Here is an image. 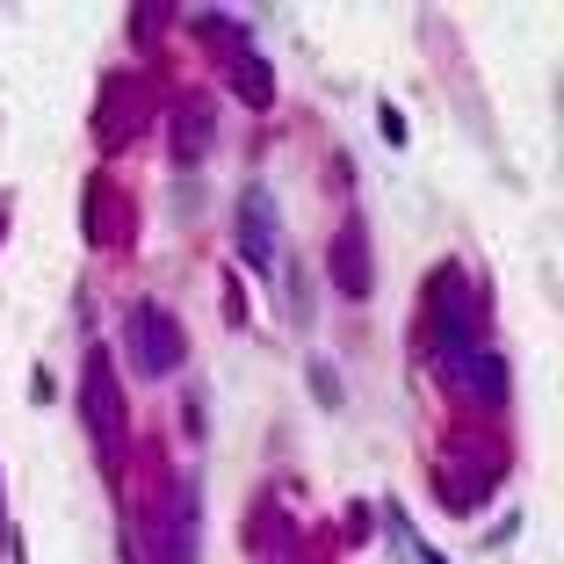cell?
Here are the masks:
<instances>
[{
    "instance_id": "cell-14",
    "label": "cell",
    "mask_w": 564,
    "mask_h": 564,
    "mask_svg": "<svg viewBox=\"0 0 564 564\" xmlns=\"http://www.w3.org/2000/svg\"><path fill=\"white\" fill-rule=\"evenodd\" d=\"M304 377H312L318 405H340V369H333V362H312V369H304Z\"/></svg>"
},
{
    "instance_id": "cell-9",
    "label": "cell",
    "mask_w": 564,
    "mask_h": 564,
    "mask_svg": "<svg viewBox=\"0 0 564 564\" xmlns=\"http://www.w3.org/2000/svg\"><path fill=\"white\" fill-rule=\"evenodd\" d=\"M247 550L261 564H290V550H297V521L282 514V499H253V507H247Z\"/></svg>"
},
{
    "instance_id": "cell-17",
    "label": "cell",
    "mask_w": 564,
    "mask_h": 564,
    "mask_svg": "<svg viewBox=\"0 0 564 564\" xmlns=\"http://www.w3.org/2000/svg\"><path fill=\"white\" fill-rule=\"evenodd\" d=\"M377 131L391 138V145H405V117H399V109H391V101H383V109H377Z\"/></svg>"
},
{
    "instance_id": "cell-7",
    "label": "cell",
    "mask_w": 564,
    "mask_h": 564,
    "mask_svg": "<svg viewBox=\"0 0 564 564\" xmlns=\"http://www.w3.org/2000/svg\"><path fill=\"white\" fill-rule=\"evenodd\" d=\"M232 239H239V261L247 268H275V253H282V225H275V196L268 188H247L239 196V217H232Z\"/></svg>"
},
{
    "instance_id": "cell-15",
    "label": "cell",
    "mask_w": 564,
    "mask_h": 564,
    "mask_svg": "<svg viewBox=\"0 0 564 564\" xmlns=\"http://www.w3.org/2000/svg\"><path fill=\"white\" fill-rule=\"evenodd\" d=\"M0 557L22 564V535H15V514H8V485H0Z\"/></svg>"
},
{
    "instance_id": "cell-12",
    "label": "cell",
    "mask_w": 564,
    "mask_h": 564,
    "mask_svg": "<svg viewBox=\"0 0 564 564\" xmlns=\"http://www.w3.org/2000/svg\"><path fill=\"white\" fill-rule=\"evenodd\" d=\"M188 30H196V44L225 51V58H247V30L232 15H188Z\"/></svg>"
},
{
    "instance_id": "cell-11",
    "label": "cell",
    "mask_w": 564,
    "mask_h": 564,
    "mask_svg": "<svg viewBox=\"0 0 564 564\" xmlns=\"http://www.w3.org/2000/svg\"><path fill=\"white\" fill-rule=\"evenodd\" d=\"M232 95L247 101V109H268V101H275V73H268V58H261V51L232 58Z\"/></svg>"
},
{
    "instance_id": "cell-13",
    "label": "cell",
    "mask_w": 564,
    "mask_h": 564,
    "mask_svg": "<svg viewBox=\"0 0 564 564\" xmlns=\"http://www.w3.org/2000/svg\"><path fill=\"white\" fill-rule=\"evenodd\" d=\"M464 391H478L485 405H499L507 399V362H499V355H470L464 362Z\"/></svg>"
},
{
    "instance_id": "cell-8",
    "label": "cell",
    "mask_w": 564,
    "mask_h": 564,
    "mask_svg": "<svg viewBox=\"0 0 564 564\" xmlns=\"http://www.w3.org/2000/svg\"><path fill=\"white\" fill-rule=\"evenodd\" d=\"M80 232H87V247H131L138 217H131V203H123V188L109 182V174H95V182H87V210H80Z\"/></svg>"
},
{
    "instance_id": "cell-2",
    "label": "cell",
    "mask_w": 564,
    "mask_h": 564,
    "mask_svg": "<svg viewBox=\"0 0 564 564\" xmlns=\"http://www.w3.org/2000/svg\"><path fill=\"white\" fill-rule=\"evenodd\" d=\"M123 362H131V377H145V383L174 377V369L188 362L182 318L166 312V304H131V318H123Z\"/></svg>"
},
{
    "instance_id": "cell-5",
    "label": "cell",
    "mask_w": 564,
    "mask_h": 564,
    "mask_svg": "<svg viewBox=\"0 0 564 564\" xmlns=\"http://www.w3.org/2000/svg\"><path fill=\"white\" fill-rule=\"evenodd\" d=\"M145 123H152V87L138 80V73H109V80H101V101H95V145L123 152Z\"/></svg>"
},
{
    "instance_id": "cell-10",
    "label": "cell",
    "mask_w": 564,
    "mask_h": 564,
    "mask_svg": "<svg viewBox=\"0 0 564 564\" xmlns=\"http://www.w3.org/2000/svg\"><path fill=\"white\" fill-rule=\"evenodd\" d=\"M174 160H203L210 152V138H217V123H210V101L203 95H188V101H174Z\"/></svg>"
},
{
    "instance_id": "cell-16",
    "label": "cell",
    "mask_w": 564,
    "mask_h": 564,
    "mask_svg": "<svg viewBox=\"0 0 564 564\" xmlns=\"http://www.w3.org/2000/svg\"><path fill=\"white\" fill-rule=\"evenodd\" d=\"M160 22H166V8H138V15H131V36H138V44H160Z\"/></svg>"
},
{
    "instance_id": "cell-6",
    "label": "cell",
    "mask_w": 564,
    "mask_h": 564,
    "mask_svg": "<svg viewBox=\"0 0 564 564\" xmlns=\"http://www.w3.org/2000/svg\"><path fill=\"white\" fill-rule=\"evenodd\" d=\"M326 275H333V290H340V297H355V304L377 290V261H369L362 217H340V232H333V247H326Z\"/></svg>"
},
{
    "instance_id": "cell-18",
    "label": "cell",
    "mask_w": 564,
    "mask_h": 564,
    "mask_svg": "<svg viewBox=\"0 0 564 564\" xmlns=\"http://www.w3.org/2000/svg\"><path fill=\"white\" fill-rule=\"evenodd\" d=\"M8 225H15V196H0V239H8Z\"/></svg>"
},
{
    "instance_id": "cell-4",
    "label": "cell",
    "mask_w": 564,
    "mask_h": 564,
    "mask_svg": "<svg viewBox=\"0 0 564 564\" xmlns=\"http://www.w3.org/2000/svg\"><path fill=\"white\" fill-rule=\"evenodd\" d=\"M152 564H196V485H166L152 514H138Z\"/></svg>"
},
{
    "instance_id": "cell-3",
    "label": "cell",
    "mask_w": 564,
    "mask_h": 564,
    "mask_svg": "<svg viewBox=\"0 0 564 564\" xmlns=\"http://www.w3.org/2000/svg\"><path fill=\"white\" fill-rule=\"evenodd\" d=\"M80 420L95 434V456L117 470V456H123V377H117V355L109 348H87V362H80Z\"/></svg>"
},
{
    "instance_id": "cell-1",
    "label": "cell",
    "mask_w": 564,
    "mask_h": 564,
    "mask_svg": "<svg viewBox=\"0 0 564 564\" xmlns=\"http://www.w3.org/2000/svg\"><path fill=\"white\" fill-rule=\"evenodd\" d=\"M478 333H485L478 290H470V275L456 261H442L427 275V340H434V355H442L448 369H464L470 355H478Z\"/></svg>"
}]
</instances>
